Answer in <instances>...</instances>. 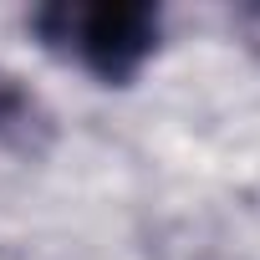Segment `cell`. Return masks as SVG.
I'll list each match as a JSON object with an SVG mask.
<instances>
[{
  "label": "cell",
  "instance_id": "obj_1",
  "mask_svg": "<svg viewBox=\"0 0 260 260\" xmlns=\"http://www.w3.org/2000/svg\"><path fill=\"white\" fill-rule=\"evenodd\" d=\"M36 26L102 82L133 77L158 41V16L148 6H51L36 16Z\"/></svg>",
  "mask_w": 260,
  "mask_h": 260
}]
</instances>
